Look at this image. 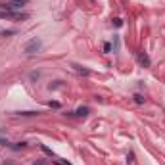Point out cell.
Returning a JSON list of instances; mask_svg holds the SVG:
<instances>
[{"label":"cell","mask_w":165,"mask_h":165,"mask_svg":"<svg viewBox=\"0 0 165 165\" xmlns=\"http://www.w3.org/2000/svg\"><path fill=\"white\" fill-rule=\"evenodd\" d=\"M73 67L79 71V73H82V75H90V71H89V69H82L81 65H77V64H73Z\"/></svg>","instance_id":"277c9868"},{"label":"cell","mask_w":165,"mask_h":165,"mask_svg":"<svg viewBox=\"0 0 165 165\" xmlns=\"http://www.w3.org/2000/svg\"><path fill=\"white\" fill-rule=\"evenodd\" d=\"M42 152H46V154H48V156H50V157H52V156H54V154H52V150H48V148H46V146H42Z\"/></svg>","instance_id":"ba28073f"},{"label":"cell","mask_w":165,"mask_h":165,"mask_svg":"<svg viewBox=\"0 0 165 165\" xmlns=\"http://www.w3.org/2000/svg\"><path fill=\"white\" fill-rule=\"evenodd\" d=\"M89 111H90V110H89V107L85 106V107H79V110H77V111H71L69 115H82V117H85V115H86V113H89Z\"/></svg>","instance_id":"3957f363"},{"label":"cell","mask_w":165,"mask_h":165,"mask_svg":"<svg viewBox=\"0 0 165 165\" xmlns=\"http://www.w3.org/2000/svg\"><path fill=\"white\" fill-rule=\"evenodd\" d=\"M40 46H42V42H40L39 39H31L29 42L25 44L23 52H25V54H35V52H39V50H40Z\"/></svg>","instance_id":"6da1fadb"},{"label":"cell","mask_w":165,"mask_h":165,"mask_svg":"<svg viewBox=\"0 0 165 165\" xmlns=\"http://www.w3.org/2000/svg\"><path fill=\"white\" fill-rule=\"evenodd\" d=\"M104 50H106V52H111V44L106 42V44H104Z\"/></svg>","instance_id":"9c48e42d"},{"label":"cell","mask_w":165,"mask_h":165,"mask_svg":"<svg viewBox=\"0 0 165 165\" xmlns=\"http://www.w3.org/2000/svg\"><path fill=\"white\" fill-rule=\"evenodd\" d=\"M113 25H115V27H121L123 21H121V19H113Z\"/></svg>","instance_id":"52a82bcc"},{"label":"cell","mask_w":165,"mask_h":165,"mask_svg":"<svg viewBox=\"0 0 165 165\" xmlns=\"http://www.w3.org/2000/svg\"><path fill=\"white\" fill-rule=\"evenodd\" d=\"M132 161H135V154H132V152H131V154H129V156H127V163H129V165H131Z\"/></svg>","instance_id":"5b68a950"},{"label":"cell","mask_w":165,"mask_h":165,"mask_svg":"<svg viewBox=\"0 0 165 165\" xmlns=\"http://www.w3.org/2000/svg\"><path fill=\"white\" fill-rule=\"evenodd\" d=\"M138 64H140L142 67H150V65H152L150 56H148L146 52H140V54H138Z\"/></svg>","instance_id":"7a4b0ae2"},{"label":"cell","mask_w":165,"mask_h":165,"mask_svg":"<svg viewBox=\"0 0 165 165\" xmlns=\"http://www.w3.org/2000/svg\"><path fill=\"white\" fill-rule=\"evenodd\" d=\"M135 102H136V104H142V102H144V98H142L140 94H135Z\"/></svg>","instance_id":"8992f818"}]
</instances>
